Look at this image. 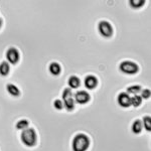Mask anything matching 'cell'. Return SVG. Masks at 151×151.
<instances>
[{"instance_id": "1", "label": "cell", "mask_w": 151, "mask_h": 151, "mask_svg": "<svg viewBox=\"0 0 151 151\" xmlns=\"http://www.w3.org/2000/svg\"><path fill=\"white\" fill-rule=\"evenodd\" d=\"M90 139L85 134H78L73 140V150L74 151H86L89 148Z\"/></svg>"}, {"instance_id": "2", "label": "cell", "mask_w": 151, "mask_h": 151, "mask_svg": "<svg viewBox=\"0 0 151 151\" xmlns=\"http://www.w3.org/2000/svg\"><path fill=\"white\" fill-rule=\"evenodd\" d=\"M21 141L24 145H26L27 147H32L36 144V140H37V137H36V133L35 131V129L32 128H26L22 131L20 135Z\"/></svg>"}, {"instance_id": "3", "label": "cell", "mask_w": 151, "mask_h": 151, "mask_svg": "<svg viewBox=\"0 0 151 151\" xmlns=\"http://www.w3.org/2000/svg\"><path fill=\"white\" fill-rule=\"evenodd\" d=\"M120 70L126 75H135L138 73L139 68L138 65L133 62H129V60H125V62L121 63L120 65Z\"/></svg>"}, {"instance_id": "4", "label": "cell", "mask_w": 151, "mask_h": 151, "mask_svg": "<svg viewBox=\"0 0 151 151\" xmlns=\"http://www.w3.org/2000/svg\"><path fill=\"white\" fill-rule=\"evenodd\" d=\"M63 99H64V106L65 107L68 111H72L75 108V102L73 99L72 90L70 89H65L63 92Z\"/></svg>"}, {"instance_id": "5", "label": "cell", "mask_w": 151, "mask_h": 151, "mask_svg": "<svg viewBox=\"0 0 151 151\" xmlns=\"http://www.w3.org/2000/svg\"><path fill=\"white\" fill-rule=\"evenodd\" d=\"M98 29L100 35L104 37H111L112 35H113V27L108 21H101L98 25Z\"/></svg>"}, {"instance_id": "6", "label": "cell", "mask_w": 151, "mask_h": 151, "mask_svg": "<svg viewBox=\"0 0 151 151\" xmlns=\"http://www.w3.org/2000/svg\"><path fill=\"white\" fill-rule=\"evenodd\" d=\"M6 58L8 60V62L12 65H15L18 63L19 60V52L16 48L11 47L6 52Z\"/></svg>"}, {"instance_id": "7", "label": "cell", "mask_w": 151, "mask_h": 151, "mask_svg": "<svg viewBox=\"0 0 151 151\" xmlns=\"http://www.w3.org/2000/svg\"><path fill=\"white\" fill-rule=\"evenodd\" d=\"M75 100L79 104H86L90 100V95L86 91H79L75 95Z\"/></svg>"}, {"instance_id": "8", "label": "cell", "mask_w": 151, "mask_h": 151, "mask_svg": "<svg viewBox=\"0 0 151 151\" xmlns=\"http://www.w3.org/2000/svg\"><path fill=\"white\" fill-rule=\"evenodd\" d=\"M84 84L87 89L93 90L97 87V85H98V80H97V78L95 77V76L90 75L86 77V79H85V81H84Z\"/></svg>"}, {"instance_id": "9", "label": "cell", "mask_w": 151, "mask_h": 151, "mask_svg": "<svg viewBox=\"0 0 151 151\" xmlns=\"http://www.w3.org/2000/svg\"><path fill=\"white\" fill-rule=\"evenodd\" d=\"M130 99H131L130 96H129L127 93H121L118 96L117 101H118V104L120 105L121 107H123V108H127V107H129L131 105Z\"/></svg>"}, {"instance_id": "10", "label": "cell", "mask_w": 151, "mask_h": 151, "mask_svg": "<svg viewBox=\"0 0 151 151\" xmlns=\"http://www.w3.org/2000/svg\"><path fill=\"white\" fill-rule=\"evenodd\" d=\"M80 84H81V82H80V79L77 76H72V77H70L69 81H68V85L70 86V89H77V88L80 86Z\"/></svg>"}, {"instance_id": "11", "label": "cell", "mask_w": 151, "mask_h": 151, "mask_svg": "<svg viewBox=\"0 0 151 151\" xmlns=\"http://www.w3.org/2000/svg\"><path fill=\"white\" fill-rule=\"evenodd\" d=\"M60 70H62V68L60 65L58 64V63H52L50 65V74L53 76H58L60 74Z\"/></svg>"}, {"instance_id": "12", "label": "cell", "mask_w": 151, "mask_h": 151, "mask_svg": "<svg viewBox=\"0 0 151 151\" xmlns=\"http://www.w3.org/2000/svg\"><path fill=\"white\" fill-rule=\"evenodd\" d=\"M6 89L7 91H8V93L12 95L13 97H18L19 95H20V92H19V90L16 88V86H14V85L12 84H8L6 86Z\"/></svg>"}, {"instance_id": "13", "label": "cell", "mask_w": 151, "mask_h": 151, "mask_svg": "<svg viewBox=\"0 0 151 151\" xmlns=\"http://www.w3.org/2000/svg\"><path fill=\"white\" fill-rule=\"evenodd\" d=\"M9 70H10V68H9L8 63L2 62L1 65H0V75L3 76V77H5V76L8 75Z\"/></svg>"}, {"instance_id": "14", "label": "cell", "mask_w": 151, "mask_h": 151, "mask_svg": "<svg viewBox=\"0 0 151 151\" xmlns=\"http://www.w3.org/2000/svg\"><path fill=\"white\" fill-rule=\"evenodd\" d=\"M142 127H143V125H142V122H141L140 120L134 121V123H133V125H132V131H133V133H135V134L140 133L141 130H142Z\"/></svg>"}, {"instance_id": "15", "label": "cell", "mask_w": 151, "mask_h": 151, "mask_svg": "<svg viewBox=\"0 0 151 151\" xmlns=\"http://www.w3.org/2000/svg\"><path fill=\"white\" fill-rule=\"evenodd\" d=\"M144 0H130L129 1V4H130L132 8H140V7L144 5Z\"/></svg>"}, {"instance_id": "16", "label": "cell", "mask_w": 151, "mask_h": 151, "mask_svg": "<svg viewBox=\"0 0 151 151\" xmlns=\"http://www.w3.org/2000/svg\"><path fill=\"white\" fill-rule=\"evenodd\" d=\"M130 102H131V105L134 107H138L140 106L141 103H142V98H141L140 96H138V95H135V96H133L132 98L130 99Z\"/></svg>"}, {"instance_id": "17", "label": "cell", "mask_w": 151, "mask_h": 151, "mask_svg": "<svg viewBox=\"0 0 151 151\" xmlns=\"http://www.w3.org/2000/svg\"><path fill=\"white\" fill-rule=\"evenodd\" d=\"M28 125H29V122L27 120H20V121H18L17 124H16V128L18 129V130H24V129H26L28 127Z\"/></svg>"}, {"instance_id": "18", "label": "cell", "mask_w": 151, "mask_h": 151, "mask_svg": "<svg viewBox=\"0 0 151 151\" xmlns=\"http://www.w3.org/2000/svg\"><path fill=\"white\" fill-rule=\"evenodd\" d=\"M143 123H144V127L147 131H151V118L150 116H146L143 118Z\"/></svg>"}, {"instance_id": "19", "label": "cell", "mask_w": 151, "mask_h": 151, "mask_svg": "<svg viewBox=\"0 0 151 151\" xmlns=\"http://www.w3.org/2000/svg\"><path fill=\"white\" fill-rule=\"evenodd\" d=\"M141 91V87L140 86H132V87H129L127 89V92L129 94H138Z\"/></svg>"}, {"instance_id": "20", "label": "cell", "mask_w": 151, "mask_h": 151, "mask_svg": "<svg viewBox=\"0 0 151 151\" xmlns=\"http://www.w3.org/2000/svg\"><path fill=\"white\" fill-rule=\"evenodd\" d=\"M53 106H55V108L58 109V110H62V109L64 108V103H63L60 100H55V101L53 102Z\"/></svg>"}, {"instance_id": "21", "label": "cell", "mask_w": 151, "mask_h": 151, "mask_svg": "<svg viewBox=\"0 0 151 151\" xmlns=\"http://www.w3.org/2000/svg\"><path fill=\"white\" fill-rule=\"evenodd\" d=\"M150 90H148V89H145V90H143L142 91V93H141V98L142 99H148L150 97Z\"/></svg>"}, {"instance_id": "22", "label": "cell", "mask_w": 151, "mask_h": 151, "mask_svg": "<svg viewBox=\"0 0 151 151\" xmlns=\"http://www.w3.org/2000/svg\"><path fill=\"white\" fill-rule=\"evenodd\" d=\"M1 25H2V19L0 18V27H1Z\"/></svg>"}]
</instances>
